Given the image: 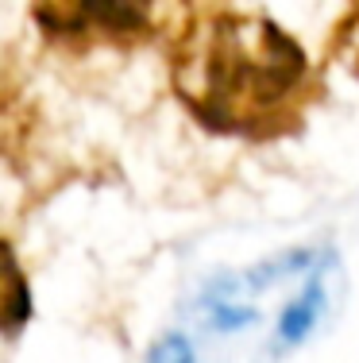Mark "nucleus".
I'll use <instances>...</instances> for the list:
<instances>
[{
  "instance_id": "f257e3e1",
  "label": "nucleus",
  "mask_w": 359,
  "mask_h": 363,
  "mask_svg": "<svg viewBox=\"0 0 359 363\" xmlns=\"http://www.w3.org/2000/svg\"><path fill=\"white\" fill-rule=\"evenodd\" d=\"M162 50L178 105L228 140L267 143L302 132L321 97L305 47L251 8L193 4L170 20Z\"/></svg>"
},
{
  "instance_id": "f03ea898",
  "label": "nucleus",
  "mask_w": 359,
  "mask_h": 363,
  "mask_svg": "<svg viewBox=\"0 0 359 363\" xmlns=\"http://www.w3.org/2000/svg\"><path fill=\"white\" fill-rule=\"evenodd\" d=\"M31 23L62 55L135 50L166 23L162 0H31Z\"/></svg>"
},
{
  "instance_id": "7ed1b4c3",
  "label": "nucleus",
  "mask_w": 359,
  "mask_h": 363,
  "mask_svg": "<svg viewBox=\"0 0 359 363\" xmlns=\"http://www.w3.org/2000/svg\"><path fill=\"white\" fill-rule=\"evenodd\" d=\"M151 363H190V348L182 340H162L155 348V356H151Z\"/></svg>"
}]
</instances>
